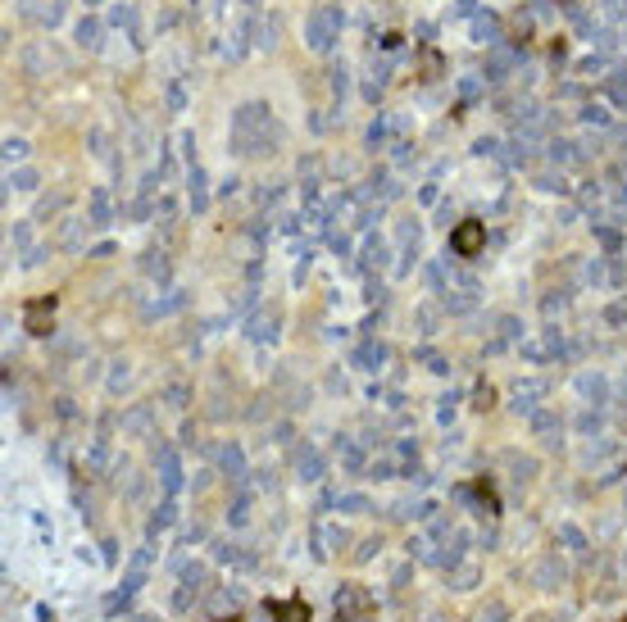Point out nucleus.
Returning a JSON list of instances; mask_svg holds the SVG:
<instances>
[{
  "instance_id": "1",
  "label": "nucleus",
  "mask_w": 627,
  "mask_h": 622,
  "mask_svg": "<svg viewBox=\"0 0 627 622\" xmlns=\"http://www.w3.org/2000/svg\"><path fill=\"white\" fill-rule=\"evenodd\" d=\"M151 545H141L137 554H132V564H128V572H123V586H118V595L109 600V613H118V608H128V600L141 591V581H146V572H151Z\"/></svg>"
},
{
  "instance_id": "2",
  "label": "nucleus",
  "mask_w": 627,
  "mask_h": 622,
  "mask_svg": "<svg viewBox=\"0 0 627 622\" xmlns=\"http://www.w3.org/2000/svg\"><path fill=\"white\" fill-rule=\"evenodd\" d=\"M155 468H159V486H164V495L173 500V495L182 491V481H187V472H182V459L173 445H159L155 450Z\"/></svg>"
},
{
  "instance_id": "3",
  "label": "nucleus",
  "mask_w": 627,
  "mask_h": 622,
  "mask_svg": "<svg viewBox=\"0 0 627 622\" xmlns=\"http://www.w3.org/2000/svg\"><path fill=\"white\" fill-rule=\"evenodd\" d=\"M341 545H350V531H346V527H337V522H314V531H310L314 559H332Z\"/></svg>"
},
{
  "instance_id": "4",
  "label": "nucleus",
  "mask_w": 627,
  "mask_h": 622,
  "mask_svg": "<svg viewBox=\"0 0 627 622\" xmlns=\"http://www.w3.org/2000/svg\"><path fill=\"white\" fill-rule=\"evenodd\" d=\"M564 581H569V564H564L559 554H541L532 564V586L536 591H559Z\"/></svg>"
},
{
  "instance_id": "5",
  "label": "nucleus",
  "mask_w": 627,
  "mask_h": 622,
  "mask_svg": "<svg viewBox=\"0 0 627 622\" xmlns=\"http://www.w3.org/2000/svg\"><path fill=\"white\" fill-rule=\"evenodd\" d=\"M332 608H337L341 622H355V618H364L368 608H373V595H368L364 586H341L337 600H332Z\"/></svg>"
},
{
  "instance_id": "6",
  "label": "nucleus",
  "mask_w": 627,
  "mask_h": 622,
  "mask_svg": "<svg viewBox=\"0 0 627 622\" xmlns=\"http://www.w3.org/2000/svg\"><path fill=\"white\" fill-rule=\"evenodd\" d=\"M218 468H223V477L232 481V491L237 486H250V468H245V450L237 441H228L223 450H218Z\"/></svg>"
},
{
  "instance_id": "7",
  "label": "nucleus",
  "mask_w": 627,
  "mask_h": 622,
  "mask_svg": "<svg viewBox=\"0 0 627 622\" xmlns=\"http://www.w3.org/2000/svg\"><path fill=\"white\" fill-rule=\"evenodd\" d=\"M209 550H214V564H223V568H237V572H250L255 564H260V559H255L250 550H245L241 541H214Z\"/></svg>"
},
{
  "instance_id": "8",
  "label": "nucleus",
  "mask_w": 627,
  "mask_h": 622,
  "mask_svg": "<svg viewBox=\"0 0 627 622\" xmlns=\"http://www.w3.org/2000/svg\"><path fill=\"white\" fill-rule=\"evenodd\" d=\"M500 464H505V472H509L514 486H527V481H536V472H541L536 459H527V454H519V450H505V454H500Z\"/></svg>"
},
{
  "instance_id": "9",
  "label": "nucleus",
  "mask_w": 627,
  "mask_h": 622,
  "mask_svg": "<svg viewBox=\"0 0 627 622\" xmlns=\"http://www.w3.org/2000/svg\"><path fill=\"white\" fill-rule=\"evenodd\" d=\"M532 437L546 445V450H559V437H564V422L550 414V409H536L532 414Z\"/></svg>"
},
{
  "instance_id": "10",
  "label": "nucleus",
  "mask_w": 627,
  "mask_h": 622,
  "mask_svg": "<svg viewBox=\"0 0 627 622\" xmlns=\"http://www.w3.org/2000/svg\"><path fill=\"white\" fill-rule=\"evenodd\" d=\"M296 472H300V481H323V472H327V459L318 454V445L305 441L300 450H296Z\"/></svg>"
},
{
  "instance_id": "11",
  "label": "nucleus",
  "mask_w": 627,
  "mask_h": 622,
  "mask_svg": "<svg viewBox=\"0 0 627 622\" xmlns=\"http://www.w3.org/2000/svg\"><path fill=\"white\" fill-rule=\"evenodd\" d=\"M250 509H255L250 486H237V495H232V504H228V527H245V522H250Z\"/></svg>"
},
{
  "instance_id": "12",
  "label": "nucleus",
  "mask_w": 627,
  "mask_h": 622,
  "mask_svg": "<svg viewBox=\"0 0 627 622\" xmlns=\"http://www.w3.org/2000/svg\"><path fill=\"white\" fill-rule=\"evenodd\" d=\"M555 541L564 545V550H573V554H586V550H591V541H586V531L577 527V522H559Z\"/></svg>"
},
{
  "instance_id": "13",
  "label": "nucleus",
  "mask_w": 627,
  "mask_h": 622,
  "mask_svg": "<svg viewBox=\"0 0 627 622\" xmlns=\"http://www.w3.org/2000/svg\"><path fill=\"white\" fill-rule=\"evenodd\" d=\"M337 459H341V468H346V472H364V468H368V464H364V450H360L350 437H337Z\"/></svg>"
},
{
  "instance_id": "14",
  "label": "nucleus",
  "mask_w": 627,
  "mask_h": 622,
  "mask_svg": "<svg viewBox=\"0 0 627 622\" xmlns=\"http://www.w3.org/2000/svg\"><path fill=\"white\" fill-rule=\"evenodd\" d=\"M173 518H178V504L173 500H159L155 504V514H151V527H146V536H159V531H168V527H173Z\"/></svg>"
},
{
  "instance_id": "15",
  "label": "nucleus",
  "mask_w": 627,
  "mask_h": 622,
  "mask_svg": "<svg viewBox=\"0 0 627 622\" xmlns=\"http://www.w3.org/2000/svg\"><path fill=\"white\" fill-rule=\"evenodd\" d=\"M332 504H337L341 514H373V500H368L364 491H341V495H337V500H332Z\"/></svg>"
},
{
  "instance_id": "16",
  "label": "nucleus",
  "mask_w": 627,
  "mask_h": 622,
  "mask_svg": "<svg viewBox=\"0 0 627 622\" xmlns=\"http://www.w3.org/2000/svg\"><path fill=\"white\" fill-rule=\"evenodd\" d=\"M477 581H482L477 564H459V568H450V586H454V591H473Z\"/></svg>"
},
{
  "instance_id": "17",
  "label": "nucleus",
  "mask_w": 627,
  "mask_h": 622,
  "mask_svg": "<svg viewBox=\"0 0 627 622\" xmlns=\"http://www.w3.org/2000/svg\"><path fill=\"white\" fill-rule=\"evenodd\" d=\"M273 618L277 622H310V608L300 600H282V604H273Z\"/></svg>"
},
{
  "instance_id": "18",
  "label": "nucleus",
  "mask_w": 627,
  "mask_h": 622,
  "mask_svg": "<svg viewBox=\"0 0 627 622\" xmlns=\"http://www.w3.org/2000/svg\"><path fill=\"white\" fill-rule=\"evenodd\" d=\"M541 391H546V387H541V382H527V387H519V391H514V400H519V404H514V409H519V414H536V395Z\"/></svg>"
},
{
  "instance_id": "19",
  "label": "nucleus",
  "mask_w": 627,
  "mask_h": 622,
  "mask_svg": "<svg viewBox=\"0 0 627 622\" xmlns=\"http://www.w3.org/2000/svg\"><path fill=\"white\" fill-rule=\"evenodd\" d=\"M87 464H91V472H105V468H109V441H105V437H96V441H91Z\"/></svg>"
},
{
  "instance_id": "20",
  "label": "nucleus",
  "mask_w": 627,
  "mask_h": 622,
  "mask_svg": "<svg viewBox=\"0 0 627 622\" xmlns=\"http://www.w3.org/2000/svg\"><path fill=\"white\" fill-rule=\"evenodd\" d=\"M241 604V591L237 586H218L214 595H209V608H237Z\"/></svg>"
},
{
  "instance_id": "21",
  "label": "nucleus",
  "mask_w": 627,
  "mask_h": 622,
  "mask_svg": "<svg viewBox=\"0 0 627 622\" xmlns=\"http://www.w3.org/2000/svg\"><path fill=\"white\" fill-rule=\"evenodd\" d=\"M477 241H482V232H477V228H459V232H454V245H459L464 255H473Z\"/></svg>"
},
{
  "instance_id": "22",
  "label": "nucleus",
  "mask_w": 627,
  "mask_h": 622,
  "mask_svg": "<svg viewBox=\"0 0 627 622\" xmlns=\"http://www.w3.org/2000/svg\"><path fill=\"white\" fill-rule=\"evenodd\" d=\"M368 472H373L377 481H387V477H396V464H391V459H373V464H368Z\"/></svg>"
},
{
  "instance_id": "23",
  "label": "nucleus",
  "mask_w": 627,
  "mask_h": 622,
  "mask_svg": "<svg viewBox=\"0 0 627 622\" xmlns=\"http://www.w3.org/2000/svg\"><path fill=\"white\" fill-rule=\"evenodd\" d=\"M360 364H368V372H373L377 364H382V345H364V350H360Z\"/></svg>"
},
{
  "instance_id": "24",
  "label": "nucleus",
  "mask_w": 627,
  "mask_h": 622,
  "mask_svg": "<svg viewBox=\"0 0 627 622\" xmlns=\"http://www.w3.org/2000/svg\"><path fill=\"white\" fill-rule=\"evenodd\" d=\"M577 387H582V395H596V400H605V382H600V377H582Z\"/></svg>"
},
{
  "instance_id": "25",
  "label": "nucleus",
  "mask_w": 627,
  "mask_h": 622,
  "mask_svg": "<svg viewBox=\"0 0 627 622\" xmlns=\"http://www.w3.org/2000/svg\"><path fill=\"white\" fill-rule=\"evenodd\" d=\"M146 427H151V414H146V409H137V414L128 418V432H137V437H141Z\"/></svg>"
},
{
  "instance_id": "26",
  "label": "nucleus",
  "mask_w": 627,
  "mask_h": 622,
  "mask_svg": "<svg viewBox=\"0 0 627 622\" xmlns=\"http://www.w3.org/2000/svg\"><path fill=\"white\" fill-rule=\"evenodd\" d=\"M377 550H382V541H377V536H368V541L360 545V554H355V559H360V564H368V559H373Z\"/></svg>"
},
{
  "instance_id": "27",
  "label": "nucleus",
  "mask_w": 627,
  "mask_h": 622,
  "mask_svg": "<svg viewBox=\"0 0 627 622\" xmlns=\"http://www.w3.org/2000/svg\"><path fill=\"white\" fill-rule=\"evenodd\" d=\"M505 618H509L505 604H486V608H482V622H505Z\"/></svg>"
},
{
  "instance_id": "28",
  "label": "nucleus",
  "mask_w": 627,
  "mask_h": 622,
  "mask_svg": "<svg viewBox=\"0 0 627 622\" xmlns=\"http://www.w3.org/2000/svg\"><path fill=\"white\" fill-rule=\"evenodd\" d=\"M123 491H128V500H141V495H146V477H128Z\"/></svg>"
},
{
  "instance_id": "29",
  "label": "nucleus",
  "mask_w": 627,
  "mask_h": 622,
  "mask_svg": "<svg viewBox=\"0 0 627 622\" xmlns=\"http://www.w3.org/2000/svg\"><path fill=\"white\" fill-rule=\"evenodd\" d=\"M577 427H582L586 437H591V432H600V414H582V418H577Z\"/></svg>"
},
{
  "instance_id": "30",
  "label": "nucleus",
  "mask_w": 627,
  "mask_h": 622,
  "mask_svg": "<svg viewBox=\"0 0 627 622\" xmlns=\"http://www.w3.org/2000/svg\"><path fill=\"white\" fill-rule=\"evenodd\" d=\"M404 581H409V564H400V568H396V577H391V586H396V591H400V586H404Z\"/></svg>"
},
{
  "instance_id": "31",
  "label": "nucleus",
  "mask_w": 627,
  "mask_h": 622,
  "mask_svg": "<svg viewBox=\"0 0 627 622\" xmlns=\"http://www.w3.org/2000/svg\"><path fill=\"white\" fill-rule=\"evenodd\" d=\"M482 545H486V550H496V545H500V536H496V527H486V531H482Z\"/></svg>"
},
{
  "instance_id": "32",
  "label": "nucleus",
  "mask_w": 627,
  "mask_h": 622,
  "mask_svg": "<svg viewBox=\"0 0 627 622\" xmlns=\"http://www.w3.org/2000/svg\"><path fill=\"white\" fill-rule=\"evenodd\" d=\"M132 622H155V618H146V613H137V618H132Z\"/></svg>"
},
{
  "instance_id": "33",
  "label": "nucleus",
  "mask_w": 627,
  "mask_h": 622,
  "mask_svg": "<svg viewBox=\"0 0 627 622\" xmlns=\"http://www.w3.org/2000/svg\"><path fill=\"white\" fill-rule=\"evenodd\" d=\"M427 622H446V618H427Z\"/></svg>"
},
{
  "instance_id": "34",
  "label": "nucleus",
  "mask_w": 627,
  "mask_h": 622,
  "mask_svg": "<svg viewBox=\"0 0 627 622\" xmlns=\"http://www.w3.org/2000/svg\"><path fill=\"white\" fill-rule=\"evenodd\" d=\"M360 622H373V618H360Z\"/></svg>"
},
{
  "instance_id": "35",
  "label": "nucleus",
  "mask_w": 627,
  "mask_h": 622,
  "mask_svg": "<svg viewBox=\"0 0 627 622\" xmlns=\"http://www.w3.org/2000/svg\"><path fill=\"white\" fill-rule=\"evenodd\" d=\"M623 564H627V554H623Z\"/></svg>"
}]
</instances>
